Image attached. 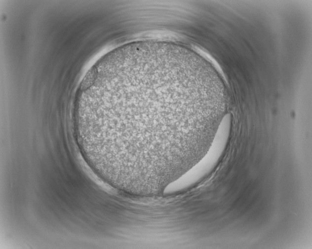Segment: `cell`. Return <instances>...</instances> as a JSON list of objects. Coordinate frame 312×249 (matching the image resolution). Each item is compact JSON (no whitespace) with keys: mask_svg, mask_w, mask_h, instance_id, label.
I'll list each match as a JSON object with an SVG mask.
<instances>
[{"mask_svg":"<svg viewBox=\"0 0 312 249\" xmlns=\"http://www.w3.org/2000/svg\"><path fill=\"white\" fill-rule=\"evenodd\" d=\"M95 85L91 125L117 147L175 150L209 128L205 87L194 62L154 46L115 56Z\"/></svg>","mask_w":312,"mask_h":249,"instance_id":"1","label":"cell"},{"mask_svg":"<svg viewBox=\"0 0 312 249\" xmlns=\"http://www.w3.org/2000/svg\"><path fill=\"white\" fill-rule=\"evenodd\" d=\"M232 123L231 114H225L205 154L185 173L168 185L163 193H173L187 190L212 171L226 149L231 133Z\"/></svg>","mask_w":312,"mask_h":249,"instance_id":"2","label":"cell"}]
</instances>
